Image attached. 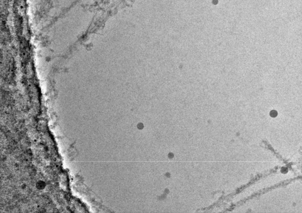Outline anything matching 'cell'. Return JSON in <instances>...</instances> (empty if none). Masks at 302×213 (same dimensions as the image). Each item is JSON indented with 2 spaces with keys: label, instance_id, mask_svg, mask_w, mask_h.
<instances>
[{
  "label": "cell",
  "instance_id": "1",
  "mask_svg": "<svg viewBox=\"0 0 302 213\" xmlns=\"http://www.w3.org/2000/svg\"><path fill=\"white\" fill-rule=\"evenodd\" d=\"M46 186V183L42 181H39L37 182L36 184V188L38 189L42 190L45 188Z\"/></svg>",
  "mask_w": 302,
  "mask_h": 213
}]
</instances>
